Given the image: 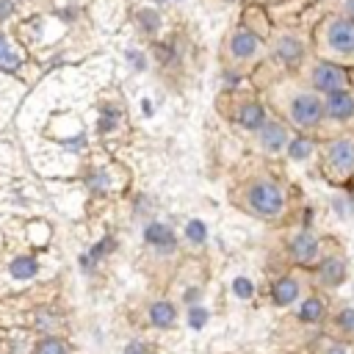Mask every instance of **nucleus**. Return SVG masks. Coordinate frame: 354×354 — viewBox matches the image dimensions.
I'll use <instances>...</instances> for the list:
<instances>
[{"mask_svg":"<svg viewBox=\"0 0 354 354\" xmlns=\"http://www.w3.org/2000/svg\"><path fill=\"white\" fill-rule=\"evenodd\" d=\"M36 271H39V263H36L34 257H28V255L12 260V266H9V274H12L14 279H31Z\"/></svg>","mask_w":354,"mask_h":354,"instance_id":"18","label":"nucleus"},{"mask_svg":"<svg viewBox=\"0 0 354 354\" xmlns=\"http://www.w3.org/2000/svg\"><path fill=\"white\" fill-rule=\"evenodd\" d=\"M324 50L338 58H354V17H329L321 31Z\"/></svg>","mask_w":354,"mask_h":354,"instance_id":"4","label":"nucleus"},{"mask_svg":"<svg viewBox=\"0 0 354 354\" xmlns=\"http://www.w3.org/2000/svg\"><path fill=\"white\" fill-rule=\"evenodd\" d=\"M288 141H291V133H288V125L286 122L266 119V125L257 130V144L268 155H279L282 150L288 147Z\"/></svg>","mask_w":354,"mask_h":354,"instance_id":"9","label":"nucleus"},{"mask_svg":"<svg viewBox=\"0 0 354 354\" xmlns=\"http://www.w3.org/2000/svg\"><path fill=\"white\" fill-rule=\"evenodd\" d=\"M286 252H288L291 263H296V266H316L318 255H321V241L310 230H296L288 236Z\"/></svg>","mask_w":354,"mask_h":354,"instance_id":"6","label":"nucleus"},{"mask_svg":"<svg viewBox=\"0 0 354 354\" xmlns=\"http://www.w3.org/2000/svg\"><path fill=\"white\" fill-rule=\"evenodd\" d=\"M324 116L332 119V122H349L354 116V94H351V89L349 92L327 94V100H324Z\"/></svg>","mask_w":354,"mask_h":354,"instance_id":"12","label":"nucleus"},{"mask_svg":"<svg viewBox=\"0 0 354 354\" xmlns=\"http://www.w3.org/2000/svg\"><path fill=\"white\" fill-rule=\"evenodd\" d=\"M144 241H147V246H153V249H158V252H166V255H172L175 252V233L164 225V222H150L147 227H144Z\"/></svg>","mask_w":354,"mask_h":354,"instance_id":"15","label":"nucleus"},{"mask_svg":"<svg viewBox=\"0 0 354 354\" xmlns=\"http://www.w3.org/2000/svg\"><path fill=\"white\" fill-rule=\"evenodd\" d=\"M236 294H238V296H244V299H246V296L252 294V286H249V279H244V277H238V279H236Z\"/></svg>","mask_w":354,"mask_h":354,"instance_id":"25","label":"nucleus"},{"mask_svg":"<svg viewBox=\"0 0 354 354\" xmlns=\"http://www.w3.org/2000/svg\"><path fill=\"white\" fill-rule=\"evenodd\" d=\"M127 58L136 64V69H144V58H141L138 53H127Z\"/></svg>","mask_w":354,"mask_h":354,"instance_id":"27","label":"nucleus"},{"mask_svg":"<svg viewBox=\"0 0 354 354\" xmlns=\"http://www.w3.org/2000/svg\"><path fill=\"white\" fill-rule=\"evenodd\" d=\"M136 20H138V28L144 31V34H155L161 28V14L155 9H141L136 14Z\"/></svg>","mask_w":354,"mask_h":354,"instance_id":"20","label":"nucleus"},{"mask_svg":"<svg viewBox=\"0 0 354 354\" xmlns=\"http://www.w3.org/2000/svg\"><path fill=\"white\" fill-rule=\"evenodd\" d=\"M14 0H0V20H6V17H12L14 14Z\"/></svg>","mask_w":354,"mask_h":354,"instance_id":"26","label":"nucleus"},{"mask_svg":"<svg viewBox=\"0 0 354 354\" xmlns=\"http://www.w3.org/2000/svg\"><path fill=\"white\" fill-rule=\"evenodd\" d=\"M238 205L255 219L277 222L286 216V210H288V194L282 188V183L274 180L271 175H255L244 183V188L238 194Z\"/></svg>","mask_w":354,"mask_h":354,"instance_id":"1","label":"nucleus"},{"mask_svg":"<svg viewBox=\"0 0 354 354\" xmlns=\"http://www.w3.org/2000/svg\"><path fill=\"white\" fill-rule=\"evenodd\" d=\"M307 84L316 94H335V92H349L351 89V78L343 66L332 64V61H316L307 73Z\"/></svg>","mask_w":354,"mask_h":354,"instance_id":"5","label":"nucleus"},{"mask_svg":"<svg viewBox=\"0 0 354 354\" xmlns=\"http://www.w3.org/2000/svg\"><path fill=\"white\" fill-rule=\"evenodd\" d=\"M186 241H188L191 246H202V244L207 241V227H205L202 219H191V222L186 225Z\"/></svg>","mask_w":354,"mask_h":354,"instance_id":"19","label":"nucleus"},{"mask_svg":"<svg viewBox=\"0 0 354 354\" xmlns=\"http://www.w3.org/2000/svg\"><path fill=\"white\" fill-rule=\"evenodd\" d=\"M321 155H324V172L332 180L351 177L354 175V136L351 133L335 136L332 141H327Z\"/></svg>","mask_w":354,"mask_h":354,"instance_id":"3","label":"nucleus"},{"mask_svg":"<svg viewBox=\"0 0 354 354\" xmlns=\"http://www.w3.org/2000/svg\"><path fill=\"white\" fill-rule=\"evenodd\" d=\"M302 291H305L302 279L294 277V274H286V277H279L274 286H271V302H274L277 307H291V305L299 302Z\"/></svg>","mask_w":354,"mask_h":354,"instance_id":"11","label":"nucleus"},{"mask_svg":"<svg viewBox=\"0 0 354 354\" xmlns=\"http://www.w3.org/2000/svg\"><path fill=\"white\" fill-rule=\"evenodd\" d=\"M125 354H150V346L141 343V340H133V343L125 346Z\"/></svg>","mask_w":354,"mask_h":354,"instance_id":"24","label":"nucleus"},{"mask_svg":"<svg viewBox=\"0 0 354 354\" xmlns=\"http://www.w3.org/2000/svg\"><path fill=\"white\" fill-rule=\"evenodd\" d=\"M346 12H349V17H354V0H346Z\"/></svg>","mask_w":354,"mask_h":354,"instance_id":"29","label":"nucleus"},{"mask_svg":"<svg viewBox=\"0 0 354 354\" xmlns=\"http://www.w3.org/2000/svg\"><path fill=\"white\" fill-rule=\"evenodd\" d=\"M327 354H349V351H346V346H343V343H332V346L327 349Z\"/></svg>","mask_w":354,"mask_h":354,"instance_id":"28","label":"nucleus"},{"mask_svg":"<svg viewBox=\"0 0 354 354\" xmlns=\"http://www.w3.org/2000/svg\"><path fill=\"white\" fill-rule=\"evenodd\" d=\"M310 153H313V141H310V138L299 136V138L288 141V155H291L294 161H305Z\"/></svg>","mask_w":354,"mask_h":354,"instance_id":"21","label":"nucleus"},{"mask_svg":"<svg viewBox=\"0 0 354 354\" xmlns=\"http://www.w3.org/2000/svg\"><path fill=\"white\" fill-rule=\"evenodd\" d=\"M349 277V263L343 255H324L316 263V282L321 288H338Z\"/></svg>","mask_w":354,"mask_h":354,"instance_id":"8","label":"nucleus"},{"mask_svg":"<svg viewBox=\"0 0 354 354\" xmlns=\"http://www.w3.org/2000/svg\"><path fill=\"white\" fill-rule=\"evenodd\" d=\"M286 114L294 127L302 130H316L327 116H324V100L316 92H294L286 103Z\"/></svg>","mask_w":354,"mask_h":354,"instance_id":"2","label":"nucleus"},{"mask_svg":"<svg viewBox=\"0 0 354 354\" xmlns=\"http://www.w3.org/2000/svg\"><path fill=\"white\" fill-rule=\"evenodd\" d=\"M260 53H263V42H260L257 34H252V31H246V28H238V31L230 34V39H227V55H230L233 61L246 64V61L257 58Z\"/></svg>","mask_w":354,"mask_h":354,"instance_id":"7","label":"nucleus"},{"mask_svg":"<svg viewBox=\"0 0 354 354\" xmlns=\"http://www.w3.org/2000/svg\"><path fill=\"white\" fill-rule=\"evenodd\" d=\"M31 354H69V343L61 335H42L34 343Z\"/></svg>","mask_w":354,"mask_h":354,"instance_id":"17","label":"nucleus"},{"mask_svg":"<svg viewBox=\"0 0 354 354\" xmlns=\"http://www.w3.org/2000/svg\"><path fill=\"white\" fill-rule=\"evenodd\" d=\"M236 122L249 130V133H257L263 125H266V108L257 103V100H246L236 108Z\"/></svg>","mask_w":354,"mask_h":354,"instance_id":"13","label":"nucleus"},{"mask_svg":"<svg viewBox=\"0 0 354 354\" xmlns=\"http://www.w3.org/2000/svg\"><path fill=\"white\" fill-rule=\"evenodd\" d=\"M271 53H274L277 61H282L286 66H299L305 61V55H307V47L296 34H279L274 39V45H271Z\"/></svg>","mask_w":354,"mask_h":354,"instance_id":"10","label":"nucleus"},{"mask_svg":"<svg viewBox=\"0 0 354 354\" xmlns=\"http://www.w3.org/2000/svg\"><path fill=\"white\" fill-rule=\"evenodd\" d=\"M147 318L155 329H172V327H177V305L169 299H155L147 307Z\"/></svg>","mask_w":354,"mask_h":354,"instance_id":"14","label":"nucleus"},{"mask_svg":"<svg viewBox=\"0 0 354 354\" xmlns=\"http://www.w3.org/2000/svg\"><path fill=\"white\" fill-rule=\"evenodd\" d=\"M0 61H3V64H20V58L9 50V39H6V34H0Z\"/></svg>","mask_w":354,"mask_h":354,"instance_id":"23","label":"nucleus"},{"mask_svg":"<svg viewBox=\"0 0 354 354\" xmlns=\"http://www.w3.org/2000/svg\"><path fill=\"white\" fill-rule=\"evenodd\" d=\"M158 3H166V0H158Z\"/></svg>","mask_w":354,"mask_h":354,"instance_id":"30","label":"nucleus"},{"mask_svg":"<svg viewBox=\"0 0 354 354\" xmlns=\"http://www.w3.org/2000/svg\"><path fill=\"white\" fill-rule=\"evenodd\" d=\"M296 318H299L302 324H318V321H324V318H327V302H324L321 296H307V299H302V305H299V310H296Z\"/></svg>","mask_w":354,"mask_h":354,"instance_id":"16","label":"nucleus"},{"mask_svg":"<svg viewBox=\"0 0 354 354\" xmlns=\"http://www.w3.org/2000/svg\"><path fill=\"white\" fill-rule=\"evenodd\" d=\"M335 329L340 335H354V307H343L335 316Z\"/></svg>","mask_w":354,"mask_h":354,"instance_id":"22","label":"nucleus"}]
</instances>
